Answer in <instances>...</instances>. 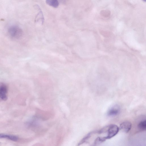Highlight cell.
<instances>
[{
    "instance_id": "obj_1",
    "label": "cell",
    "mask_w": 146,
    "mask_h": 146,
    "mask_svg": "<svg viewBox=\"0 0 146 146\" xmlns=\"http://www.w3.org/2000/svg\"><path fill=\"white\" fill-rule=\"evenodd\" d=\"M119 129V127L115 125L111 124L108 125L107 130L108 135L104 137L106 139L113 137L117 134Z\"/></svg>"
},
{
    "instance_id": "obj_2",
    "label": "cell",
    "mask_w": 146,
    "mask_h": 146,
    "mask_svg": "<svg viewBox=\"0 0 146 146\" xmlns=\"http://www.w3.org/2000/svg\"><path fill=\"white\" fill-rule=\"evenodd\" d=\"M8 89L7 86L3 84L0 86V99L5 101L7 99Z\"/></svg>"
},
{
    "instance_id": "obj_3",
    "label": "cell",
    "mask_w": 146,
    "mask_h": 146,
    "mask_svg": "<svg viewBox=\"0 0 146 146\" xmlns=\"http://www.w3.org/2000/svg\"><path fill=\"white\" fill-rule=\"evenodd\" d=\"M21 31L20 29L16 27H12L9 29V33L13 37H17L20 36L21 34Z\"/></svg>"
},
{
    "instance_id": "obj_4",
    "label": "cell",
    "mask_w": 146,
    "mask_h": 146,
    "mask_svg": "<svg viewBox=\"0 0 146 146\" xmlns=\"http://www.w3.org/2000/svg\"><path fill=\"white\" fill-rule=\"evenodd\" d=\"M132 124L130 122L125 121L121 124L119 128L122 131L125 133H128L130 130Z\"/></svg>"
},
{
    "instance_id": "obj_5",
    "label": "cell",
    "mask_w": 146,
    "mask_h": 146,
    "mask_svg": "<svg viewBox=\"0 0 146 146\" xmlns=\"http://www.w3.org/2000/svg\"><path fill=\"white\" fill-rule=\"evenodd\" d=\"M38 10L39 12L37 14L36 17L35 22L36 23L42 25L44 22V19L42 12L40 7L39 8Z\"/></svg>"
},
{
    "instance_id": "obj_6",
    "label": "cell",
    "mask_w": 146,
    "mask_h": 146,
    "mask_svg": "<svg viewBox=\"0 0 146 146\" xmlns=\"http://www.w3.org/2000/svg\"><path fill=\"white\" fill-rule=\"evenodd\" d=\"M120 111L119 107L117 106H115L110 109L108 111L107 115L110 116H113L117 115Z\"/></svg>"
},
{
    "instance_id": "obj_7",
    "label": "cell",
    "mask_w": 146,
    "mask_h": 146,
    "mask_svg": "<svg viewBox=\"0 0 146 146\" xmlns=\"http://www.w3.org/2000/svg\"><path fill=\"white\" fill-rule=\"evenodd\" d=\"M4 138L8 139L14 141H16L18 140L17 137L4 134H0V139Z\"/></svg>"
},
{
    "instance_id": "obj_8",
    "label": "cell",
    "mask_w": 146,
    "mask_h": 146,
    "mask_svg": "<svg viewBox=\"0 0 146 146\" xmlns=\"http://www.w3.org/2000/svg\"><path fill=\"white\" fill-rule=\"evenodd\" d=\"M46 3L48 5L54 8L57 7L59 5V2L57 0H46Z\"/></svg>"
},
{
    "instance_id": "obj_9",
    "label": "cell",
    "mask_w": 146,
    "mask_h": 146,
    "mask_svg": "<svg viewBox=\"0 0 146 146\" xmlns=\"http://www.w3.org/2000/svg\"><path fill=\"white\" fill-rule=\"evenodd\" d=\"M138 130L140 131H145L146 129V121L143 120L140 121L137 125Z\"/></svg>"
},
{
    "instance_id": "obj_10",
    "label": "cell",
    "mask_w": 146,
    "mask_h": 146,
    "mask_svg": "<svg viewBox=\"0 0 146 146\" xmlns=\"http://www.w3.org/2000/svg\"><path fill=\"white\" fill-rule=\"evenodd\" d=\"M106 139L104 137H98L95 140L90 146H97L100 143L104 142Z\"/></svg>"
},
{
    "instance_id": "obj_11",
    "label": "cell",
    "mask_w": 146,
    "mask_h": 146,
    "mask_svg": "<svg viewBox=\"0 0 146 146\" xmlns=\"http://www.w3.org/2000/svg\"><path fill=\"white\" fill-rule=\"evenodd\" d=\"M96 132L95 131H92L88 133L80 141L78 144V145H80L85 142L86 141H87L93 133Z\"/></svg>"
}]
</instances>
